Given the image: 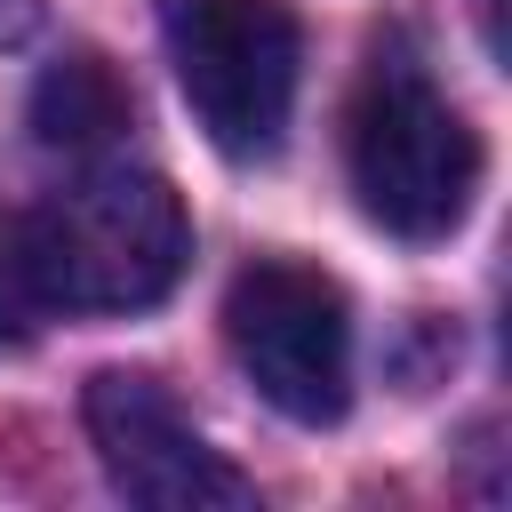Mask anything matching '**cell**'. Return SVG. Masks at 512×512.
I'll return each mask as SVG.
<instances>
[{"mask_svg":"<svg viewBox=\"0 0 512 512\" xmlns=\"http://www.w3.org/2000/svg\"><path fill=\"white\" fill-rule=\"evenodd\" d=\"M80 416H88V440L104 456V480L128 504H152V512H248L256 504L248 472H232L184 424L168 384H152L136 368H104V376H88Z\"/></svg>","mask_w":512,"mask_h":512,"instance_id":"5b68a950","label":"cell"},{"mask_svg":"<svg viewBox=\"0 0 512 512\" xmlns=\"http://www.w3.org/2000/svg\"><path fill=\"white\" fill-rule=\"evenodd\" d=\"M128 80L96 56V48H72L56 56L40 80H32V136L48 152H104L128 136Z\"/></svg>","mask_w":512,"mask_h":512,"instance_id":"8992f818","label":"cell"},{"mask_svg":"<svg viewBox=\"0 0 512 512\" xmlns=\"http://www.w3.org/2000/svg\"><path fill=\"white\" fill-rule=\"evenodd\" d=\"M344 168L368 224L392 240H448L480 192V136L408 48H376L344 104Z\"/></svg>","mask_w":512,"mask_h":512,"instance_id":"7a4b0ae2","label":"cell"},{"mask_svg":"<svg viewBox=\"0 0 512 512\" xmlns=\"http://www.w3.org/2000/svg\"><path fill=\"white\" fill-rule=\"evenodd\" d=\"M224 344L288 424H336L352 408V312L328 272L256 256L224 296Z\"/></svg>","mask_w":512,"mask_h":512,"instance_id":"277c9868","label":"cell"},{"mask_svg":"<svg viewBox=\"0 0 512 512\" xmlns=\"http://www.w3.org/2000/svg\"><path fill=\"white\" fill-rule=\"evenodd\" d=\"M40 16H48V0H0V48H24L40 32Z\"/></svg>","mask_w":512,"mask_h":512,"instance_id":"ba28073f","label":"cell"},{"mask_svg":"<svg viewBox=\"0 0 512 512\" xmlns=\"http://www.w3.org/2000/svg\"><path fill=\"white\" fill-rule=\"evenodd\" d=\"M168 64L224 160H264L288 136L304 32L280 0H160Z\"/></svg>","mask_w":512,"mask_h":512,"instance_id":"3957f363","label":"cell"},{"mask_svg":"<svg viewBox=\"0 0 512 512\" xmlns=\"http://www.w3.org/2000/svg\"><path fill=\"white\" fill-rule=\"evenodd\" d=\"M48 312H144L192 264V216L152 168H96L24 216Z\"/></svg>","mask_w":512,"mask_h":512,"instance_id":"6da1fadb","label":"cell"},{"mask_svg":"<svg viewBox=\"0 0 512 512\" xmlns=\"http://www.w3.org/2000/svg\"><path fill=\"white\" fill-rule=\"evenodd\" d=\"M488 8H496V0H488Z\"/></svg>","mask_w":512,"mask_h":512,"instance_id":"9c48e42d","label":"cell"},{"mask_svg":"<svg viewBox=\"0 0 512 512\" xmlns=\"http://www.w3.org/2000/svg\"><path fill=\"white\" fill-rule=\"evenodd\" d=\"M48 296H40V272H32V248H24V216H0V344H24L40 328Z\"/></svg>","mask_w":512,"mask_h":512,"instance_id":"52a82bcc","label":"cell"}]
</instances>
